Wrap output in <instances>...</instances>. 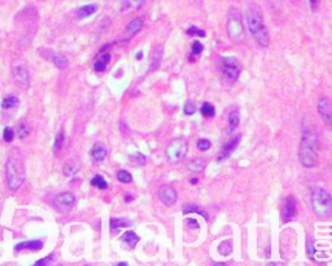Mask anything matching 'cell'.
<instances>
[{
	"label": "cell",
	"instance_id": "cell-13",
	"mask_svg": "<svg viewBox=\"0 0 332 266\" xmlns=\"http://www.w3.org/2000/svg\"><path fill=\"white\" fill-rule=\"evenodd\" d=\"M318 112H319L320 117L327 125L331 124L332 113H331V101L327 96H320L318 100Z\"/></svg>",
	"mask_w": 332,
	"mask_h": 266
},
{
	"label": "cell",
	"instance_id": "cell-35",
	"mask_svg": "<svg viewBox=\"0 0 332 266\" xmlns=\"http://www.w3.org/2000/svg\"><path fill=\"white\" fill-rule=\"evenodd\" d=\"M161 56H162V47L160 46L156 51H154V56H153V63H152V69H157L158 65H160V61H161Z\"/></svg>",
	"mask_w": 332,
	"mask_h": 266
},
{
	"label": "cell",
	"instance_id": "cell-36",
	"mask_svg": "<svg viewBox=\"0 0 332 266\" xmlns=\"http://www.w3.org/2000/svg\"><path fill=\"white\" fill-rule=\"evenodd\" d=\"M211 147V141H209V139L201 138V139L197 141V148L201 149V151H208Z\"/></svg>",
	"mask_w": 332,
	"mask_h": 266
},
{
	"label": "cell",
	"instance_id": "cell-10",
	"mask_svg": "<svg viewBox=\"0 0 332 266\" xmlns=\"http://www.w3.org/2000/svg\"><path fill=\"white\" fill-rule=\"evenodd\" d=\"M297 213V202L293 196H287L284 200V205L282 208V221L283 223H288L289 221H293Z\"/></svg>",
	"mask_w": 332,
	"mask_h": 266
},
{
	"label": "cell",
	"instance_id": "cell-46",
	"mask_svg": "<svg viewBox=\"0 0 332 266\" xmlns=\"http://www.w3.org/2000/svg\"><path fill=\"white\" fill-rule=\"evenodd\" d=\"M117 265L118 266H126V265H129V264H127V262H118Z\"/></svg>",
	"mask_w": 332,
	"mask_h": 266
},
{
	"label": "cell",
	"instance_id": "cell-26",
	"mask_svg": "<svg viewBox=\"0 0 332 266\" xmlns=\"http://www.w3.org/2000/svg\"><path fill=\"white\" fill-rule=\"evenodd\" d=\"M188 169L192 172V173H201L204 169H205V162L201 160V158H196L194 161H191L188 164Z\"/></svg>",
	"mask_w": 332,
	"mask_h": 266
},
{
	"label": "cell",
	"instance_id": "cell-6",
	"mask_svg": "<svg viewBox=\"0 0 332 266\" xmlns=\"http://www.w3.org/2000/svg\"><path fill=\"white\" fill-rule=\"evenodd\" d=\"M188 144L184 139H174L166 148V157L170 162H179L186 157Z\"/></svg>",
	"mask_w": 332,
	"mask_h": 266
},
{
	"label": "cell",
	"instance_id": "cell-7",
	"mask_svg": "<svg viewBox=\"0 0 332 266\" xmlns=\"http://www.w3.org/2000/svg\"><path fill=\"white\" fill-rule=\"evenodd\" d=\"M227 30L230 35L235 39H241L244 34L243 21L240 12L236 8H231L230 15H228V24H227Z\"/></svg>",
	"mask_w": 332,
	"mask_h": 266
},
{
	"label": "cell",
	"instance_id": "cell-43",
	"mask_svg": "<svg viewBox=\"0 0 332 266\" xmlns=\"http://www.w3.org/2000/svg\"><path fill=\"white\" fill-rule=\"evenodd\" d=\"M309 3H310V7L313 9H316L318 7V0H309Z\"/></svg>",
	"mask_w": 332,
	"mask_h": 266
},
{
	"label": "cell",
	"instance_id": "cell-16",
	"mask_svg": "<svg viewBox=\"0 0 332 266\" xmlns=\"http://www.w3.org/2000/svg\"><path fill=\"white\" fill-rule=\"evenodd\" d=\"M146 1L147 0H123L121 3V8H120V11H121L122 13L135 12V11H138V9L142 8Z\"/></svg>",
	"mask_w": 332,
	"mask_h": 266
},
{
	"label": "cell",
	"instance_id": "cell-17",
	"mask_svg": "<svg viewBox=\"0 0 332 266\" xmlns=\"http://www.w3.org/2000/svg\"><path fill=\"white\" fill-rule=\"evenodd\" d=\"M31 133V125L28 120L22 118L18 124H17V129H16V135L18 137V139H26V138L30 135Z\"/></svg>",
	"mask_w": 332,
	"mask_h": 266
},
{
	"label": "cell",
	"instance_id": "cell-32",
	"mask_svg": "<svg viewBox=\"0 0 332 266\" xmlns=\"http://www.w3.org/2000/svg\"><path fill=\"white\" fill-rule=\"evenodd\" d=\"M218 252L221 253V256H228V254L232 252V242L231 240H226L219 244Z\"/></svg>",
	"mask_w": 332,
	"mask_h": 266
},
{
	"label": "cell",
	"instance_id": "cell-19",
	"mask_svg": "<svg viewBox=\"0 0 332 266\" xmlns=\"http://www.w3.org/2000/svg\"><path fill=\"white\" fill-rule=\"evenodd\" d=\"M97 9H99V7H97V4H95V3H91V4H86V5H83V7H81V8L78 9L77 17L78 18H87V17L92 16L93 13H96Z\"/></svg>",
	"mask_w": 332,
	"mask_h": 266
},
{
	"label": "cell",
	"instance_id": "cell-27",
	"mask_svg": "<svg viewBox=\"0 0 332 266\" xmlns=\"http://www.w3.org/2000/svg\"><path fill=\"white\" fill-rule=\"evenodd\" d=\"M18 105V97L9 95V96L4 97L1 101V108L3 109H12Z\"/></svg>",
	"mask_w": 332,
	"mask_h": 266
},
{
	"label": "cell",
	"instance_id": "cell-40",
	"mask_svg": "<svg viewBox=\"0 0 332 266\" xmlns=\"http://www.w3.org/2000/svg\"><path fill=\"white\" fill-rule=\"evenodd\" d=\"M3 137H4L5 141H12L13 138H15V130L12 127H5Z\"/></svg>",
	"mask_w": 332,
	"mask_h": 266
},
{
	"label": "cell",
	"instance_id": "cell-1",
	"mask_svg": "<svg viewBox=\"0 0 332 266\" xmlns=\"http://www.w3.org/2000/svg\"><path fill=\"white\" fill-rule=\"evenodd\" d=\"M299 160L304 168H314L319 160V139L316 130L304 122L301 127V139L299 144Z\"/></svg>",
	"mask_w": 332,
	"mask_h": 266
},
{
	"label": "cell",
	"instance_id": "cell-28",
	"mask_svg": "<svg viewBox=\"0 0 332 266\" xmlns=\"http://www.w3.org/2000/svg\"><path fill=\"white\" fill-rule=\"evenodd\" d=\"M64 141H65V134H64V131L61 130L60 133L56 135V138H55V141H53V151H55L56 154H59L60 151H62Z\"/></svg>",
	"mask_w": 332,
	"mask_h": 266
},
{
	"label": "cell",
	"instance_id": "cell-5",
	"mask_svg": "<svg viewBox=\"0 0 332 266\" xmlns=\"http://www.w3.org/2000/svg\"><path fill=\"white\" fill-rule=\"evenodd\" d=\"M221 69L227 81L236 82L240 77L243 64L234 56H223L221 60Z\"/></svg>",
	"mask_w": 332,
	"mask_h": 266
},
{
	"label": "cell",
	"instance_id": "cell-22",
	"mask_svg": "<svg viewBox=\"0 0 332 266\" xmlns=\"http://www.w3.org/2000/svg\"><path fill=\"white\" fill-rule=\"evenodd\" d=\"M51 60H52L53 65L56 66L57 69H66L68 65H69V60L64 56V55H60V53H52L51 55Z\"/></svg>",
	"mask_w": 332,
	"mask_h": 266
},
{
	"label": "cell",
	"instance_id": "cell-12",
	"mask_svg": "<svg viewBox=\"0 0 332 266\" xmlns=\"http://www.w3.org/2000/svg\"><path fill=\"white\" fill-rule=\"evenodd\" d=\"M13 81L22 90H28L30 86V74L25 65H17L13 68Z\"/></svg>",
	"mask_w": 332,
	"mask_h": 266
},
{
	"label": "cell",
	"instance_id": "cell-21",
	"mask_svg": "<svg viewBox=\"0 0 332 266\" xmlns=\"http://www.w3.org/2000/svg\"><path fill=\"white\" fill-rule=\"evenodd\" d=\"M110 61V53L109 52H106L104 55H102L100 57H97V60L95 61V65H93V69H95V72L97 73H102L104 72L106 69V66H108V64H109Z\"/></svg>",
	"mask_w": 332,
	"mask_h": 266
},
{
	"label": "cell",
	"instance_id": "cell-24",
	"mask_svg": "<svg viewBox=\"0 0 332 266\" xmlns=\"http://www.w3.org/2000/svg\"><path fill=\"white\" fill-rule=\"evenodd\" d=\"M78 170H79V164H78L75 160H70V161H68L65 164L62 172H64V174L66 177H73V175L77 174Z\"/></svg>",
	"mask_w": 332,
	"mask_h": 266
},
{
	"label": "cell",
	"instance_id": "cell-15",
	"mask_svg": "<svg viewBox=\"0 0 332 266\" xmlns=\"http://www.w3.org/2000/svg\"><path fill=\"white\" fill-rule=\"evenodd\" d=\"M108 156V149L103 143H95L93 147L91 148V157L95 162L100 164Z\"/></svg>",
	"mask_w": 332,
	"mask_h": 266
},
{
	"label": "cell",
	"instance_id": "cell-3",
	"mask_svg": "<svg viewBox=\"0 0 332 266\" xmlns=\"http://www.w3.org/2000/svg\"><path fill=\"white\" fill-rule=\"evenodd\" d=\"M5 183L11 191H17L26 179L24 164L17 157H9L5 162Z\"/></svg>",
	"mask_w": 332,
	"mask_h": 266
},
{
	"label": "cell",
	"instance_id": "cell-8",
	"mask_svg": "<svg viewBox=\"0 0 332 266\" xmlns=\"http://www.w3.org/2000/svg\"><path fill=\"white\" fill-rule=\"evenodd\" d=\"M160 202L166 206H173L178 200V192L177 189L170 185H162L157 191Z\"/></svg>",
	"mask_w": 332,
	"mask_h": 266
},
{
	"label": "cell",
	"instance_id": "cell-33",
	"mask_svg": "<svg viewBox=\"0 0 332 266\" xmlns=\"http://www.w3.org/2000/svg\"><path fill=\"white\" fill-rule=\"evenodd\" d=\"M130 161L133 162L134 165H144L147 162V158L146 156L143 154H140V152H135L134 155L130 156Z\"/></svg>",
	"mask_w": 332,
	"mask_h": 266
},
{
	"label": "cell",
	"instance_id": "cell-18",
	"mask_svg": "<svg viewBox=\"0 0 332 266\" xmlns=\"http://www.w3.org/2000/svg\"><path fill=\"white\" fill-rule=\"evenodd\" d=\"M43 248V242L41 240H29V242H22L18 243L15 250H39Z\"/></svg>",
	"mask_w": 332,
	"mask_h": 266
},
{
	"label": "cell",
	"instance_id": "cell-11",
	"mask_svg": "<svg viewBox=\"0 0 332 266\" xmlns=\"http://www.w3.org/2000/svg\"><path fill=\"white\" fill-rule=\"evenodd\" d=\"M143 26H144V21H143V18H140V17H135L134 20H131L129 24H127L125 31H123V34H122L121 38H120L118 41L120 42L130 41L133 36H135L138 32H140Z\"/></svg>",
	"mask_w": 332,
	"mask_h": 266
},
{
	"label": "cell",
	"instance_id": "cell-4",
	"mask_svg": "<svg viewBox=\"0 0 332 266\" xmlns=\"http://www.w3.org/2000/svg\"><path fill=\"white\" fill-rule=\"evenodd\" d=\"M312 208L318 217L328 218L332 212L331 195L327 189L314 188L312 192Z\"/></svg>",
	"mask_w": 332,
	"mask_h": 266
},
{
	"label": "cell",
	"instance_id": "cell-34",
	"mask_svg": "<svg viewBox=\"0 0 332 266\" xmlns=\"http://www.w3.org/2000/svg\"><path fill=\"white\" fill-rule=\"evenodd\" d=\"M129 221H126V219H122V218H112L110 219V229L112 230H117V229H120V227H126V226H129Z\"/></svg>",
	"mask_w": 332,
	"mask_h": 266
},
{
	"label": "cell",
	"instance_id": "cell-44",
	"mask_svg": "<svg viewBox=\"0 0 332 266\" xmlns=\"http://www.w3.org/2000/svg\"><path fill=\"white\" fill-rule=\"evenodd\" d=\"M136 59H138V60H140V59H142V52H140V51L136 53Z\"/></svg>",
	"mask_w": 332,
	"mask_h": 266
},
{
	"label": "cell",
	"instance_id": "cell-45",
	"mask_svg": "<svg viewBox=\"0 0 332 266\" xmlns=\"http://www.w3.org/2000/svg\"><path fill=\"white\" fill-rule=\"evenodd\" d=\"M191 183H192V185H196V183H198V181L197 179H195V178H192V179H191Z\"/></svg>",
	"mask_w": 332,
	"mask_h": 266
},
{
	"label": "cell",
	"instance_id": "cell-14",
	"mask_svg": "<svg viewBox=\"0 0 332 266\" xmlns=\"http://www.w3.org/2000/svg\"><path fill=\"white\" fill-rule=\"evenodd\" d=\"M240 139H241V135H240V134L239 135H235L234 138H231L230 141L223 145L222 152H221V155L217 157V161H223V160H226V158L230 157L231 155H232V152L236 149V147L239 145Z\"/></svg>",
	"mask_w": 332,
	"mask_h": 266
},
{
	"label": "cell",
	"instance_id": "cell-42",
	"mask_svg": "<svg viewBox=\"0 0 332 266\" xmlns=\"http://www.w3.org/2000/svg\"><path fill=\"white\" fill-rule=\"evenodd\" d=\"M184 223H186L187 226H190V227H194V229H198L200 226H198V222L196 221V219H194V218H187L186 221H184Z\"/></svg>",
	"mask_w": 332,
	"mask_h": 266
},
{
	"label": "cell",
	"instance_id": "cell-31",
	"mask_svg": "<svg viewBox=\"0 0 332 266\" xmlns=\"http://www.w3.org/2000/svg\"><path fill=\"white\" fill-rule=\"evenodd\" d=\"M117 179L121 183H131L133 182V175L130 174V172L125 169H120L117 172Z\"/></svg>",
	"mask_w": 332,
	"mask_h": 266
},
{
	"label": "cell",
	"instance_id": "cell-38",
	"mask_svg": "<svg viewBox=\"0 0 332 266\" xmlns=\"http://www.w3.org/2000/svg\"><path fill=\"white\" fill-rule=\"evenodd\" d=\"M195 112H196V107H195L194 101L187 100L186 104H184V113H186L187 116H191V114H194Z\"/></svg>",
	"mask_w": 332,
	"mask_h": 266
},
{
	"label": "cell",
	"instance_id": "cell-39",
	"mask_svg": "<svg viewBox=\"0 0 332 266\" xmlns=\"http://www.w3.org/2000/svg\"><path fill=\"white\" fill-rule=\"evenodd\" d=\"M53 262V253H51L49 256H47V257L42 258V260H38L34 265L35 266H41V265H51Z\"/></svg>",
	"mask_w": 332,
	"mask_h": 266
},
{
	"label": "cell",
	"instance_id": "cell-29",
	"mask_svg": "<svg viewBox=\"0 0 332 266\" xmlns=\"http://www.w3.org/2000/svg\"><path fill=\"white\" fill-rule=\"evenodd\" d=\"M91 185L99 189L108 188V183H106V181L104 179V177H102V175H95V177L91 179Z\"/></svg>",
	"mask_w": 332,
	"mask_h": 266
},
{
	"label": "cell",
	"instance_id": "cell-2",
	"mask_svg": "<svg viewBox=\"0 0 332 266\" xmlns=\"http://www.w3.org/2000/svg\"><path fill=\"white\" fill-rule=\"evenodd\" d=\"M247 25L249 32L261 47L266 48L270 42V36L266 25L263 22L262 15L255 5H249L247 9Z\"/></svg>",
	"mask_w": 332,
	"mask_h": 266
},
{
	"label": "cell",
	"instance_id": "cell-20",
	"mask_svg": "<svg viewBox=\"0 0 332 266\" xmlns=\"http://www.w3.org/2000/svg\"><path fill=\"white\" fill-rule=\"evenodd\" d=\"M121 240L122 242H125L126 244H129L130 248H135V246L138 244L140 238L136 235L135 231L129 230V231H125V233L121 235Z\"/></svg>",
	"mask_w": 332,
	"mask_h": 266
},
{
	"label": "cell",
	"instance_id": "cell-41",
	"mask_svg": "<svg viewBox=\"0 0 332 266\" xmlns=\"http://www.w3.org/2000/svg\"><path fill=\"white\" fill-rule=\"evenodd\" d=\"M203 45L200 43V42L195 41L194 43H192V55H200V53L203 52Z\"/></svg>",
	"mask_w": 332,
	"mask_h": 266
},
{
	"label": "cell",
	"instance_id": "cell-23",
	"mask_svg": "<svg viewBox=\"0 0 332 266\" xmlns=\"http://www.w3.org/2000/svg\"><path fill=\"white\" fill-rule=\"evenodd\" d=\"M240 124V114L238 110H232L228 114V131L234 133Z\"/></svg>",
	"mask_w": 332,
	"mask_h": 266
},
{
	"label": "cell",
	"instance_id": "cell-37",
	"mask_svg": "<svg viewBox=\"0 0 332 266\" xmlns=\"http://www.w3.org/2000/svg\"><path fill=\"white\" fill-rule=\"evenodd\" d=\"M187 34L188 35H197L200 36V38H204L205 36V31L204 30H200V29H197V26H191L188 30H187Z\"/></svg>",
	"mask_w": 332,
	"mask_h": 266
},
{
	"label": "cell",
	"instance_id": "cell-9",
	"mask_svg": "<svg viewBox=\"0 0 332 266\" xmlns=\"http://www.w3.org/2000/svg\"><path fill=\"white\" fill-rule=\"evenodd\" d=\"M75 198L72 192H60L53 199V206L60 212H68L73 208Z\"/></svg>",
	"mask_w": 332,
	"mask_h": 266
},
{
	"label": "cell",
	"instance_id": "cell-25",
	"mask_svg": "<svg viewBox=\"0 0 332 266\" xmlns=\"http://www.w3.org/2000/svg\"><path fill=\"white\" fill-rule=\"evenodd\" d=\"M182 210H183V213H184V214H187V213H197V214H200L201 217L205 218V219H208V216H207V213H205V210L201 209V208L196 205V204H188V205H184L182 208Z\"/></svg>",
	"mask_w": 332,
	"mask_h": 266
},
{
	"label": "cell",
	"instance_id": "cell-30",
	"mask_svg": "<svg viewBox=\"0 0 332 266\" xmlns=\"http://www.w3.org/2000/svg\"><path fill=\"white\" fill-rule=\"evenodd\" d=\"M200 110H201L203 116H205V117H214V114H215L214 107H213V104H211V103H208V101L203 103Z\"/></svg>",
	"mask_w": 332,
	"mask_h": 266
}]
</instances>
